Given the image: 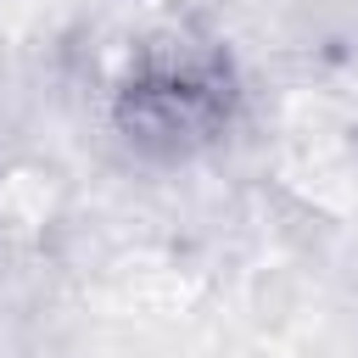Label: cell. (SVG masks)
<instances>
[{
    "label": "cell",
    "instance_id": "6da1fadb",
    "mask_svg": "<svg viewBox=\"0 0 358 358\" xmlns=\"http://www.w3.org/2000/svg\"><path fill=\"white\" fill-rule=\"evenodd\" d=\"M106 134L157 168H185L241 129L246 78L224 34L185 0H112L90 34Z\"/></svg>",
    "mask_w": 358,
    "mask_h": 358
}]
</instances>
